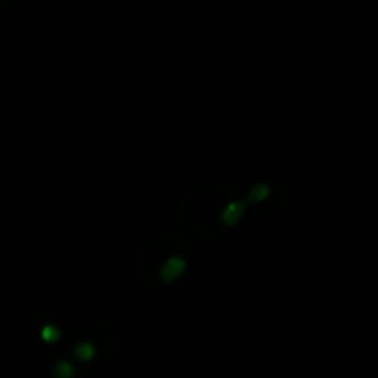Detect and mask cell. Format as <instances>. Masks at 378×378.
<instances>
[{
    "instance_id": "1",
    "label": "cell",
    "mask_w": 378,
    "mask_h": 378,
    "mask_svg": "<svg viewBox=\"0 0 378 378\" xmlns=\"http://www.w3.org/2000/svg\"><path fill=\"white\" fill-rule=\"evenodd\" d=\"M138 267H146L144 279L153 284H170L183 275L187 267V244L179 235H159L146 244Z\"/></svg>"
},
{
    "instance_id": "3",
    "label": "cell",
    "mask_w": 378,
    "mask_h": 378,
    "mask_svg": "<svg viewBox=\"0 0 378 378\" xmlns=\"http://www.w3.org/2000/svg\"><path fill=\"white\" fill-rule=\"evenodd\" d=\"M78 369L74 362L63 356H48L41 365V378H76Z\"/></svg>"
},
{
    "instance_id": "2",
    "label": "cell",
    "mask_w": 378,
    "mask_h": 378,
    "mask_svg": "<svg viewBox=\"0 0 378 378\" xmlns=\"http://www.w3.org/2000/svg\"><path fill=\"white\" fill-rule=\"evenodd\" d=\"M105 330H109L105 325L98 323H87L81 328L74 330L68 338V352L79 364H104L107 356L115 349V332L105 336Z\"/></svg>"
}]
</instances>
